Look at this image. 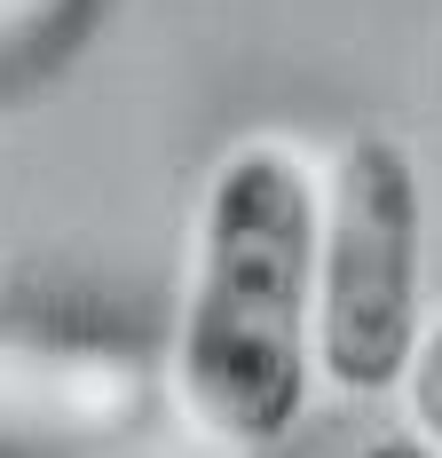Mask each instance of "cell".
Segmentation results:
<instances>
[{"label":"cell","mask_w":442,"mask_h":458,"mask_svg":"<svg viewBox=\"0 0 442 458\" xmlns=\"http://www.w3.org/2000/svg\"><path fill=\"white\" fill-rule=\"evenodd\" d=\"M403 403H411V427L442 451V317L419 332V348L403 364Z\"/></svg>","instance_id":"4"},{"label":"cell","mask_w":442,"mask_h":458,"mask_svg":"<svg viewBox=\"0 0 442 458\" xmlns=\"http://www.w3.org/2000/svg\"><path fill=\"white\" fill-rule=\"evenodd\" d=\"M316 371V182L285 142H237L198 198L174 387L214 435L276 458Z\"/></svg>","instance_id":"1"},{"label":"cell","mask_w":442,"mask_h":458,"mask_svg":"<svg viewBox=\"0 0 442 458\" xmlns=\"http://www.w3.org/2000/svg\"><path fill=\"white\" fill-rule=\"evenodd\" d=\"M427 190L395 135H348L316 182V371L340 395L403 387L419 348Z\"/></svg>","instance_id":"2"},{"label":"cell","mask_w":442,"mask_h":458,"mask_svg":"<svg viewBox=\"0 0 442 458\" xmlns=\"http://www.w3.org/2000/svg\"><path fill=\"white\" fill-rule=\"evenodd\" d=\"M0 458H253L174 387L111 348L0 340Z\"/></svg>","instance_id":"3"},{"label":"cell","mask_w":442,"mask_h":458,"mask_svg":"<svg viewBox=\"0 0 442 458\" xmlns=\"http://www.w3.org/2000/svg\"><path fill=\"white\" fill-rule=\"evenodd\" d=\"M309 458H442L419 427H340V435H324Z\"/></svg>","instance_id":"5"}]
</instances>
